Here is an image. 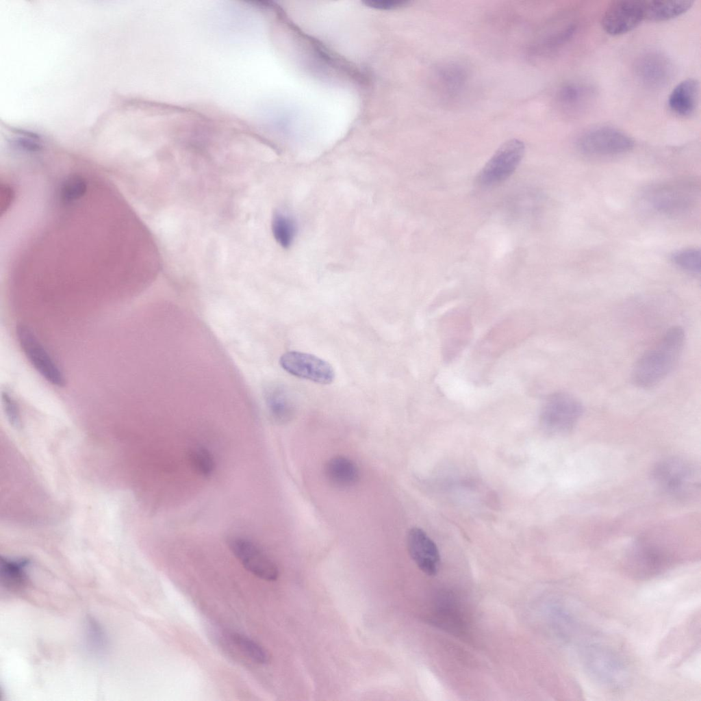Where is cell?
<instances>
[{"label":"cell","instance_id":"1","mask_svg":"<svg viewBox=\"0 0 701 701\" xmlns=\"http://www.w3.org/2000/svg\"><path fill=\"white\" fill-rule=\"evenodd\" d=\"M700 194V186L696 181L680 179L646 187L641 192L640 201L647 211L656 216L678 219L693 211Z\"/></svg>","mask_w":701,"mask_h":701},{"label":"cell","instance_id":"2","mask_svg":"<svg viewBox=\"0 0 701 701\" xmlns=\"http://www.w3.org/2000/svg\"><path fill=\"white\" fill-rule=\"evenodd\" d=\"M685 341L681 327L670 328L657 344L636 361L631 375L633 383L641 388H650L662 381L678 364Z\"/></svg>","mask_w":701,"mask_h":701},{"label":"cell","instance_id":"3","mask_svg":"<svg viewBox=\"0 0 701 701\" xmlns=\"http://www.w3.org/2000/svg\"><path fill=\"white\" fill-rule=\"evenodd\" d=\"M652 476L658 488L676 500L689 499L699 492L700 470L693 463L679 457H669L658 461Z\"/></svg>","mask_w":701,"mask_h":701},{"label":"cell","instance_id":"4","mask_svg":"<svg viewBox=\"0 0 701 701\" xmlns=\"http://www.w3.org/2000/svg\"><path fill=\"white\" fill-rule=\"evenodd\" d=\"M586 673L596 683L611 689H619L628 680V670L622 658L613 649L598 643H589L581 651Z\"/></svg>","mask_w":701,"mask_h":701},{"label":"cell","instance_id":"5","mask_svg":"<svg viewBox=\"0 0 701 701\" xmlns=\"http://www.w3.org/2000/svg\"><path fill=\"white\" fill-rule=\"evenodd\" d=\"M672 559L670 553L663 546L650 539L641 537L630 544L624 565L631 576L646 579L666 571Z\"/></svg>","mask_w":701,"mask_h":701},{"label":"cell","instance_id":"6","mask_svg":"<svg viewBox=\"0 0 701 701\" xmlns=\"http://www.w3.org/2000/svg\"><path fill=\"white\" fill-rule=\"evenodd\" d=\"M581 402L568 392L550 394L542 406L540 421L553 434H565L574 429L583 413Z\"/></svg>","mask_w":701,"mask_h":701},{"label":"cell","instance_id":"7","mask_svg":"<svg viewBox=\"0 0 701 701\" xmlns=\"http://www.w3.org/2000/svg\"><path fill=\"white\" fill-rule=\"evenodd\" d=\"M634 140L624 131L611 126H597L583 132L576 146L583 154L596 157L622 155L631 151Z\"/></svg>","mask_w":701,"mask_h":701},{"label":"cell","instance_id":"8","mask_svg":"<svg viewBox=\"0 0 701 701\" xmlns=\"http://www.w3.org/2000/svg\"><path fill=\"white\" fill-rule=\"evenodd\" d=\"M524 143L517 138L507 140L495 151L476 177L477 183L485 187L499 184L508 179L523 158Z\"/></svg>","mask_w":701,"mask_h":701},{"label":"cell","instance_id":"9","mask_svg":"<svg viewBox=\"0 0 701 701\" xmlns=\"http://www.w3.org/2000/svg\"><path fill=\"white\" fill-rule=\"evenodd\" d=\"M16 335L23 353L36 371L49 383L59 387L64 385L63 372L34 332L27 326L20 324Z\"/></svg>","mask_w":701,"mask_h":701},{"label":"cell","instance_id":"10","mask_svg":"<svg viewBox=\"0 0 701 701\" xmlns=\"http://www.w3.org/2000/svg\"><path fill=\"white\" fill-rule=\"evenodd\" d=\"M281 368L289 374L316 383L331 384L335 379V370L327 361L309 353L288 351L279 359Z\"/></svg>","mask_w":701,"mask_h":701},{"label":"cell","instance_id":"11","mask_svg":"<svg viewBox=\"0 0 701 701\" xmlns=\"http://www.w3.org/2000/svg\"><path fill=\"white\" fill-rule=\"evenodd\" d=\"M228 546L243 567L252 574L268 581L277 578V565L254 542L242 537H232L228 540Z\"/></svg>","mask_w":701,"mask_h":701},{"label":"cell","instance_id":"12","mask_svg":"<svg viewBox=\"0 0 701 701\" xmlns=\"http://www.w3.org/2000/svg\"><path fill=\"white\" fill-rule=\"evenodd\" d=\"M643 20V1H613L604 10L601 19L604 30L611 35H620L635 28Z\"/></svg>","mask_w":701,"mask_h":701},{"label":"cell","instance_id":"13","mask_svg":"<svg viewBox=\"0 0 701 701\" xmlns=\"http://www.w3.org/2000/svg\"><path fill=\"white\" fill-rule=\"evenodd\" d=\"M634 71L645 86L657 89L664 87L672 79L674 67L665 55L649 51L641 55L635 62Z\"/></svg>","mask_w":701,"mask_h":701},{"label":"cell","instance_id":"14","mask_svg":"<svg viewBox=\"0 0 701 701\" xmlns=\"http://www.w3.org/2000/svg\"><path fill=\"white\" fill-rule=\"evenodd\" d=\"M409 555L418 568L428 576L437 574L440 555L435 543L419 527L409 529L407 537Z\"/></svg>","mask_w":701,"mask_h":701},{"label":"cell","instance_id":"15","mask_svg":"<svg viewBox=\"0 0 701 701\" xmlns=\"http://www.w3.org/2000/svg\"><path fill=\"white\" fill-rule=\"evenodd\" d=\"M468 71L464 65L456 62H447L438 65L435 79L440 97L446 101L460 99L468 86Z\"/></svg>","mask_w":701,"mask_h":701},{"label":"cell","instance_id":"16","mask_svg":"<svg viewBox=\"0 0 701 701\" xmlns=\"http://www.w3.org/2000/svg\"><path fill=\"white\" fill-rule=\"evenodd\" d=\"M699 82L689 78L678 84L668 98L670 109L680 116H689L695 112L699 98Z\"/></svg>","mask_w":701,"mask_h":701},{"label":"cell","instance_id":"17","mask_svg":"<svg viewBox=\"0 0 701 701\" xmlns=\"http://www.w3.org/2000/svg\"><path fill=\"white\" fill-rule=\"evenodd\" d=\"M264 395L268 414L275 422L284 424L292 419L293 403L283 387L278 384L269 385L264 389Z\"/></svg>","mask_w":701,"mask_h":701},{"label":"cell","instance_id":"18","mask_svg":"<svg viewBox=\"0 0 701 701\" xmlns=\"http://www.w3.org/2000/svg\"><path fill=\"white\" fill-rule=\"evenodd\" d=\"M324 473L329 482L338 488L350 487L359 478L357 464L350 458L341 455L333 457L327 462Z\"/></svg>","mask_w":701,"mask_h":701},{"label":"cell","instance_id":"19","mask_svg":"<svg viewBox=\"0 0 701 701\" xmlns=\"http://www.w3.org/2000/svg\"><path fill=\"white\" fill-rule=\"evenodd\" d=\"M691 0L643 1L644 19L667 21L681 15L693 4Z\"/></svg>","mask_w":701,"mask_h":701},{"label":"cell","instance_id":"20","mask_svg":"<svg viewBox=\"0 0 701 701\" xmlns=\"http://www.w3.org/2000/svg\"><path fill=\"white\" fill-rule=\"evenodd\" d=\"M30 565L27 558L1 557V584L6 589L23 586L27 581V570Z\"/></svg>","mask_w":701,"mask_h":701},{"label":"cell","instance_id":"21","mask_svg":"<svg viewBox=\"0 0 701 701\" xmlns=\"http://www.w3.org/2000/svg\"><path fill=\"white\" fill-rule=\"evenodd\" d=\"M591 89L587 85L569 81L559 88L557 99L564 109L574 112L585 106L591 97Z\"/></svg>","mask_w":701,"mask_h":701},{"label":"cell","instance_id":"22","mask_svg":"<svg viewBox=\"0 0 701 701\" xmlns=\"http://www.w3.org/2000/svg\"><path fill=\"white\" fill-rule=\"evenodd\" d=\"M230 640L238 648L253 661L259 664H266L269 657L264 648L254 640L238 633H230Z\"/></svg>","mask_w":701,"mask_h":701},{"label":"cell","instance_id":"23","mask_svg":"<svg viewBox=\"0 0 701 701\" xmlns=\"http://www.w3.org/2000/svg\"><path fill=\"white\" fill-rule=\"evenodd\" d=\"M189 461L193 470L203 477H209L215 469V460L211 452L203 446L192 448Z\"/></svg>","mask_w":701,"mask_h":701},{"label":"cell","instance_id":"24","mask_svg":"<svg viewBox=\"0 0 701 701\" xmlns=\"http://www.w3.org/2000/svg\"><path fill=\"white\" fill-rule=\"evenodd\" d=\"M672 262L680 269L693 274H700L701 252L700 248H687L672 255Z\"/></svg>","mask_w":701,"mask_h":701},{"label":"cell","instance_id":"25","mask_svg":"<svg viewBox=\"0 0 701 701\" xmlns=\"http://www.w3.org/2000/svg\"><path fill=\"white\" fill-rule=\"evenodd\" d=\"M272 231L277 242L287 248L292 244L295 235V225L289 217L277 214L272 221Z\"/></svg>","mask_w":701,"mask_h":701},{"label":"cell","instance_id":"26","mask_svg":"<svg viewBox=\"0 0 701 701\" xmlns=\"http://www.w3.org/2000/svg\"><path fill=\"white\" fill-rule=\"evenodd\" d=\"M85 179L79 175L66 178L60 188V198L66 203H73L81 198L86 192Z\"/></svg>","mask_w":701,"mask_h":701},{"label":"cell","instance_id":"27","mask_svg":"<svg viewBox=\"0 0 701 701\" xmlns=\"http://www.w3.org/2000/svg\"><path fill=\"white\" fill-rule=\"evenodd\" d=\"M87 642L92 651L97 654L103 653L107 648V637L101 625L94 619L87 620Z\"/></svg>","mask_w":701,"mask_h":701},{"label":"cell","instance_id":"28","mask_svg":"<svg viewBox=\"0 0 701 701\" xmlns=\"http://www.w3.org/2000/svg\"><path fill=\"white\" fill-rule=\"evenodd\" d=\"M12 144L18 149L27 152H36L42 147L40 138L35 133L27 131L17 132L12 139Z\"/></svg>","mask_w":701,"mask_h":701},{"label":"cell","instance_id":"29","mask_svg":"<svg viewBox=\"0 0 701 701\" xmlns=\"http://www.w3.org/2000/svg\"><path fill=\"white\" fill-rule=\"evenodd\" d=\"M574 29V26L570 25L565 29L552 34L543 41L541 44L542 49L544 50L549 51L553 50L554 49L559 47L572 36Z\"/></svg>","mask_w":701,"mask_h":701},{"label":"cell","instance_id":"30","mask_svg":"<svg viewBox=\"0 0 701 701\" xmlns=\"http://www.w3.org/2000/svg\"><path fill=\"white\" fill-rule=\"evenodd\" d=\"M2 403L5 414L12 425L17 426L20 422V413L18 405L8 392H2Z\"/></svg>","mask_w":701,"mask_h":701},{"label":"cell","instance_id":"31","mask_svg":"<svg viewBox=\"0 0 701 701\" xmlns=\"http://www.w3.org/2000/svg\"><path fill=\"white\" fill-rule=\"evenodd\" d=\"M409 1L403 0H366L364 3L370 8L379 10H393L404 7Z\"/></svg>","mask_w":701,"mask_h":701}]
</instances>
